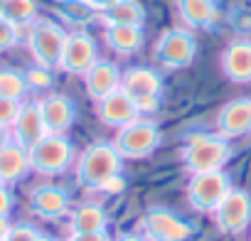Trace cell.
I'll use <instances>...</instances> for the list:
<instances>
[{
  "mask_svg": "<svg viewBox=\"0 0 251 241\" xmlns=\"http://www.w3.org/2000/svg\"><path fill=\"white\" fill-rule=\"evenodd\" d=\"M214 224L222 234H244L251 224V194L241 187H231L214 209Z\"/></svg>",
  "mask_w": 251,
  "mask_h": 241,
  "instance_id": "30bf717a",
  "label": "cell"
},
{
  "mask_svg": "<svg viewBox=\"0 0 251 241\" xmlns=\"http://www.w3.org/2000/svg\"><path fill=\"white\" fill-rule=\"evenodd\" d=\"M40 234L42 231H37L32 224H13L3 241H37Z\"/></svg>",
  "mask_w": 251,
  "mask_h": 241,
  "instance_id": "83f0119b",
  "label": "cell"
},
{
  "mask_svg": "<svg viewBox=\"0 0 251 241\" xmlns=\"http://www.w3.org/2000/svg\"><path fill=\"white\" fill-rule=\"evenodd\" d=\"M96 116H99V120L103 126L118 131L123 126L133 123L136 118H141V111H138L136 101L123 89H116L113 94H108L101 101H96Z\"/></svg>",
  "mask_w": 251,
  "mask_h": 241,
  "instance_id": "5bb4252c",
  "label": "cell"
},
{
  "mask_svg": "<svg viewBox=\"0 0 251 241\" xmlns=\"http://www.w3.org/2000/svg\"><path fill=\"white\" fill-rule=\"evenodd\" d=\"M251 131V98H234L217 113V133L222 138H239Z\"/></svg>",
  "mask_w": 251,
  "mask_h": 241,
  "instance_id": "9a60e30c",
  "label": "cell"
},
{
  "mask_svg": "<svg viewBox=\"0 0 251 241\" xmlns=\"http://www.w3.org/2000/svg\"><path fill=\"white\" fill-rule=\"evenodd\" d=\"M10 221H8V217H0V241H3L5 236H8V231H10Z\"/></svg>",
  "mask_w": 251,
  "mask_h": 241,
  "instance_id": "e575fe53",
  "label": "cell"
},
{
  "mask_svg": "<svg viewBox=\"0 0 251 241\" xmlns=\"http://www.w3.org/2000/svg\"><path fill=\"white\" fill-rule=\"evenodd\" d=\"M231 190V180L224 170H212V172H195L187 182V202L192 204L195 212L202 214H214L224 194Z\"/></svg>",
  "mask_w": 251,
  "mask_h": 241,
  "instance_id": "52a82bcc",
  "label": "cell"
},
{
  "mask_svg": "<svg viewBox=\"0 0 251 241\" xmlns=\"http://www.w3.org/2000/svg\"><path fill=\"white\" fill-rule=\"evenodd\" d=\"M101 20L106 27L113 25H131V27H143L146 23V8L138 0H118L108 10L101 13Z\"/></svg>",
  "mask_w": 251,
  "mask_h": 241,
  "instance_id": "603a6c76",
  "label": "cell"
},
{
  "mask_svg": "<svg viewBox=\"0 0 251 241\" xmlns=\"http://www.w3.org/2000/svg\"><path fill=\"white\" fill-rule=\"evenodd\" d=\"M121 89L136 101L141 113H153L160 106L163 76L151 67H131L121 74Z\"/></svg>",
  "mask_w": 251,
  "mask_h": 241,
  "instance_id": "5b68a950",
  "label": "cell"
},
{
  "mask_svg": "<svg viewBox=\"0 0 251 241\" xmlns=\"http://www.w3.org/2000/svg\"><path fill=\"white\" fill-rule=\"evenodd\" d=\"M182 165L190 175L195 172H212V170H224V165L231 158V145L226 138L217 136H195L185 143L182 153Z\"/></svg>",
  "mask_w": 251,
  "mask_h": 241,
  "instance_id": "7a4b0ae2",
  "label": "cell"
},
{
  "mask_svg": "<svg viewBox=\"0 0 251 241\" xmlns=\"http://www.w3.org/2000/svg\"><path fill=\"white\" fill-rule=\"evenodd\" d=\"M81 79H84V89H86L89 98H94V101H101L103 96L121 89V72L108 59H96L94 67Z\"/></svg>",
  "mask_w": 251,
  "mask_h": 241,
  "instance_id": "ac0fdd59",
  "label": "cell"
},
{
  "mask_svg": "<svg viewBox=\"0 0 251 241\" xmlns=\"http://www.w3.org/2000/svg\"><path fill=\"white\" fill-rule=\"evenodd\" d=\"M30 209L45 221H57L72 212V197L59 185H37L30 190Z\"/></svg>",
  "mask_w": 251,
  "mask_h": 241,
  "instance_id": "7c38bea8",
  "label": "cell"
},
{
  "mask_svg": "<svg viewBox=\"0 0 251 241\" xmlns=\"http://www.w3.org/2000/svg\"><path fill=\"white\" fill-rule=\"evenodd\" d=\"M96 59H99L96 42H94V37L89 32L79 30V32L67 35V42H64V49H62V59H59V69L62 72L84 76L94 67Z\"/></svg>",
  "mask_w": 251,
  "mask_h": 241,
  "instance_id": "8fae6325",
  "label": "cell"
},
{
  "mask_svg": "<svg viewBox=\"0 0 251 241\" xmlns=\"http://www.w3.org/2000/svg\"><path fill=\"white\" fill-rule=\"evenodd\" d=\"M0 15H3L5 20H10L13 25L35 23L37 20V3L35 0H5Z\"/></svg>",
  "mask_w": 251,
  "mask_h": 241,
  "instance_id": "d4e9b609",
  "label": "cell"
},
{
  "mask_svg": "<svg viewBox=\"0 0 251 241\" xmlns=\"http://www.w3.org/2000/svg\"><path fill=\"white\" fill-rule=\"evenodd\" d=\"M10 136H13V141H15L18 145H23V148H27V150H30L37 141H42V138L47 136L37 101H23L20 113H18L15 123H13V128H10Z\"/></svg>",
  "mask_w": 251,
  "mask_h": 241,
  "instance_id": "2e32d148",
  "label": "cell"
},
{
  "mask_svg": "<svg viewBox=\"0 0 251 241\" xmlns=\"http://www.w3.org/2000/svg\"><path fill=\"white\" fill-rule=\"evenodd\" d=\"M177 15L192 30H207L217 23L214 0H177Z\"/></svg>",
  "mask_w": 251,
  "mask_h": 241,
  "instance_id": "44dd1931",
  "label": "cell"
},
{
  "mask_svg": "<svg viewBox=\"0 0 251 241\" xmlns=\"http://www.w3.org/2000/svg\"><path fill=\"white\" fill-rule=\"evenodd\" d=\"M3 3H5V0H0V13H3Z\"/></svg>",
  "mask_w": 251,
  "mask_h": 241,
  "instance_id": "8d00e7d4",
  "label": "cell"
},
{
  "mask_svg": "<svg viewBox=\"0 0 251 241\" xmlns=\"http://www.w3.org/2000/svg\"><path fill=\"white\" fill-rule=\"evenodd\" d=\"M103 40H106L108 49H113V52L121 54V57H128V54H136V52L143 47L146 35H143V27L113 25V27H106Z\"/></svg>",
  "mask_w": 251,
  "mask_h": 241,
  "instance_id": "7402d4cb",
  "label": "cell"
},
{
  "mask_svg": "<svg viewBox=\"0 0 251 241\" xmlns=\"http://www.w3.org/2000/svg\"><path fill=\"white\" fill-rule=\"evenodd\" d=\"M222 74L229 81L236 84H249L251 81V42L249 40H236L224 47L222 59H219Z\"/></svg>",
  "mask_w": 251,
  "mask_h": 241,
  "instance_id": "e0dca14e",
  "label": "cell"
},
{
  "mask_svg": "<svg viewBox=\"0 0 251 241\" xmlns=\"http://www.w3.org/2000/svg\"><path fill=\"white\" fill-rule=\"evenodd\" d=\"M13 204H15V197H13L10 187L0 185V217H8L13 212Z\"/></svg>",
  "mask_w": 251,
  "mask_h": 241,
  "instance_id": "f546056e",
  "label": "cell"
},
{
  "mask_svg": "<svg viewBox=\"0 0 251 241\" xmlns=\"http://www.w3.org/2000/svg\"><path fill=\"white\" fill-rule=\"evenodd\" d=\"M23 101H13V98H3L0 96V128H13L15 118L20 113Z\"/></svg>",
  "mask_w": 251,
  "mask_h": 241,
  "instance_id": "4316f807",
  "label": "cell"
},
{
  "mask_svg": "<svg viewBox=\"0 0 251 241\" xmlns=\"http://www.w3.org/2000/svg\"><path fill=\"white\" fill-rule=\"evenodd\" d=\"M27 91L30 89H27V81H25V72L0 69V96H3V98L23 101Z\"/></svg>",
  "mask_w": 251,
  "mask_h": 241,
  "instance_id": "cb8c5ba5",
  "label": "cell"
},
{
  "mask_svg": "<svg viewBox=\"0 0 251 241\" xmlns=\"http://www.w3.org/2000/svg\"><path fill=\"white\" fill-rule=\"evenodd\" d=\"M108 229V212L99 202H81L69 212V236Z\"/></svg>",
  "mask_w": 251,
  "mask_h": 241,
  "instance_id": "d6986e66",
  "label": "cell"
},
{
  "mask_svg": "<svg viewBox=\"0 0 251 241\" xmlns=\"http://www.w3.org/2000/svg\"><path fill=\"white\" fill-rule=\"evenodd\" d=\"M113 241H146V236H143V234H133V231H123V234H118Z\"/></svg>",
  "mask_w": 251,
  "mask_h": 241,
  "instance_id": "d6a6232c",
  "label": "cell"
},
{
  "mask_svg": "<svg viewBox=\"0 0 251 241\" xmlns=\"http://www.w3.org/2000/svg\"><path fill=\"white\" fill-rule=\"evenodd\" d=\"M160 143H163L160 128L146 118H136L133 123L118 128L113 138V145L123 160H143L153 155L160 148Z\"/></svg>",
  "mask_w": 251,
  "mask_h": 241,
  "instance_id": "277c9868",
  "label": "cell"
},
{
  "mask_svg": "<svg viewBox=\"0 0 251 241\" xmlns=\"http://www.w3.org/2000/svg\"><path fill=\"white\" fill-rule=\"evenodd\" d=\"M27 153H30L32 172L45 175V177H54V175L67 172L74 165V160H76L74 143L67 136H57V133H47Z\"/></svg>",
  "mask_w": 251,
  "mask_h": 241,
  "instance_id": "3957f363",
  "label": "cell"
},
{
  "mask_svg": "<svg viewBox=\"0 0 251 241\" xmlns=\"http://www.w3.org/2000/svg\"><path fill=\"white\" fill-rule=\"evenodd\" d=\"M64 42H67V32H64L57 23H52V20H40V18H37L35 25H32L27 47H30V54H32V59H35L37 67L59 69V59H62Z\"/></svg>",
  "mask_w": 251,
  "mask_h": 241,
  "instance_id": "8992f818",
  "label": "cell"
},
{
  "mask_svg": "<svg viewBox=\"0 0 251 241\" xmlns=\"http://www.w3.org/2000/svg\"><path fill=\"white\" fill-rule=\"evenodd\" d=\"M37 241H57V239H54V236H50V234H40V236H37Z\"/></svg>",
  "mask_w": 251,
  "mask_h": 241,
  "instance_id": "d590c367",
  "label": "cell"
},
{
  "mask_svg": "<svg viewBox=\"0 0 251 241\" xmlns=\"http://www.w3.org/2000/svg\"><path fill=\"white\" fill-rule=\"evenodd\" d=\"M25 81H27V89H50L52 86V69H45V67H32L25 72Z\"/></svg>",
  "mask_w": 251,
  "mask_h": 241,
  "instance_id": "484cf974",
  "label": "cell"
},
{
  "mask_svg": "<svg viewBox=\"0 0 251 241\" xmlns=\"http://www.w3.org/2000/svg\"><path fill=\"white\" fill-rule=\"evenodd\" d=\"M13 143V136H10V128H0V150H3L5 145Z\"/></svg>",
  "mask_w": 251,
  "mask_h": 241,
  "instance_id": "836d02e7",
  "label": "cell"
},
{
  "mask_svg": "<svg viewBox=\"0 0 251 241\" xmlns=\"http://www.w3.org/2000/svg\"><path fill=\"white\" fill-rule=\"evenodd\" d=\"M69 241H113V236L108 234V229H103V231H91V234L69 236Z\"/></svg>",
  "mask_w": 251,
  "mask_h": 241,
  "instance_id": "4dcf8cb0",
  "label": "cell"
},
{
  "mask_svg": "<svg viewBox=\"0 0 251 241\" xmlns=\"http://www.w3.org/2000/svg\"><path fill=\"white\" fill-rule=\"evenodd\" d=\"M37 106H40L45 131L57 133V136H67V131L76 120V103L64 94H47L37 101Z\"/></svg>",
  "mask_w": 251,
  "mask_h": 241,
  "instance_id": "4fadbf2b",
  "label": "cell"
},
{
  "mask_svg": "<svg viewBox=\"0 0 251 241\" xmlns=\"http://www.w3.org/2000/svg\"><path fill=\"white\" fill-rule=\"evenodd\" d=\"M141 231H143L146 241H190L197 229L180 214H175L165 207H153L143 214Z\"/></svg>",
  "mask_w": 251,
  "mask_h": 241,
  "instance_id": "ba28073f",
  "label": "cell"
},
{
  "mask_svg": "<svg viewBox=\"0 0 251 241\" xmlns=\"http://www.w3.org/2000/svg\"><path fill=\"white\" fill-rule=\"evenodd\" d=\"M123 158L118 155L113 143L99 141L86 145L74 160V175L79 187L89 192H106L108 185L121 175Z\"/></svg>",
  "mask_w": 251,
  "mask_h": 241,
  "instance_id": "6da1fadb",
  "label": "cell"
},
{
  "mask_svg": "<svg viewBox=\"0 0 251 241\" xmlns=\"http://www.w3.org/2000/svg\"><path fill=\"white\" fill-rule=\"evenodd\" d=\"M27 172H32L27 148H23L13 141L10 145H5L0 150V185L10 187V185L20 182Z\"/></svg>",
  "mask_w": 251,
  "mask_h": 241,
  "instance_id": "ffe728a7",
  "label": "cell"
},
{
  "mask_svg": "<svg viewBox=\"0 0 251 241\" xmlns=\"http://www.w3.org/2000/svg\"><path fill=\"white\" fill-rule=\"evenodd\" d=\"M81 3H86L94 13H103V10H108L113 3H118V0H81Z\"/></svg>",
  "mask_w": 251,
  "mask_h": 241,
  "instance_id": "1f68e13d",
  "label": "cell"
},
{
  "mask_svg": "<svg viewBox=\"0 0 251 241\" xmlns=\"http://www.w3.org/2000/svg\"><path fill=\"white\" fill-rule=\"evenodd\" d=\"M18 45V37H15V25L10 20H5L0 15V52H8L10 47Z\"/></svg>",
  "mask_w": 251,
  "mask_h": 241,
  "instance_id": "f1b7e54d",
  "label": "cell"
},
{
  "mask_svg": "<svg viewBox=\"0 0 251 241\" xmlns=\"http://www.w3.org/2000/svg\"><path fill=\"white\" fill-rule=\"evenodd\" d=\"M197 57V40L190 30L173 27L165 30L155 42V59L165 69H185Z\"/></svg>",
  "mask_w": 251,
  "mask_h": 241,
  "instance_id": "9c48e42d",
  "label": "cell"
}]
</instances>
